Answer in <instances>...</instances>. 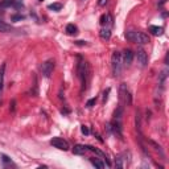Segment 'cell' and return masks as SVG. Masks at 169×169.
Here are the masks:
<instances>
[{
	"instance_id": "18",
	"label": "cell",
	"mask_w": 169,
	"mask_h": 169,
	"mask_svg": "<svg viewBox=\"0 0 169 169\" xmlns=\"http://www.w3.org/2000/svg\"><path fill=\"white\" fill-rule=\"evenodd\" d=\"M122 115H123V107L120 106L114 112V119H115V120H122Z\"/></svg>"
},
{
	"instance_id": "9",
	"label": "cell",
	"mask_w": 169,
	"mask_h": 169,
	"mask_svg": "<svg viewBox=\"0 0 169 169\" xmlns=\"http://www.w3.org/2000/svg\"><path fill=\"white\" fill-rule=\"evenodd\" d=\"M86 147V150L87 151H91V152H94L95 155H98V156H101L103 160H106V164H107V167H111V162L108 161V158H107V156H106V153L104 152H102L101 150H98V148H95V147H91V145H84Z\"/></svg>"
},
{
	"instance_id": "11",
	"label": "cell",
	"mask_w": 169,
	"mask_h": 169,
	"mask_svg": "<svg viewBox=\"0 0 169 169\" xmlns=\"http://www.w3.org/2000/svg\"><path fill=\"white\" fill-rule=\"evenodd\" d=\"M99 36H101L102 40H110L111 37V31H110V28H102L101 31H99Z\"/></svg>"
},
{
	"instance_id": "28",
	"label": "cell",
	"mask_w": 169,
	"mask_h": 169,
	"mask_svg": "<svg viewBox=\"0 0 169 169\" xmlns=\"http://www.w3.org/2000/svg\"><path fill=\"white\" fill-rule=\"evenodd\" d=\"M108 94H110V89H107V90L103 93V103H106V102H107V99H108Z\"/></svg>"
},
{
	"instance_id": "4",
	"label": "cell",
	"mask_w": 169,
	"mask_h": 169,
	"mask_svg": "<svg viewBox=\"0 0 169 169\" xmlns=\"http://www.w3.org/2000/svg\"><path fill=\"white\" fill-rule=\"evenodd\" d=\"M119 98H120V101L127 104V106H131L132 103V97H131V93L128 90L127 84L126 83H122L120 87H119Z\"/></svg>"
},
{
	"instance_id": "6",
	"label": "cell",
	"mask_w": 169,
	"mask_h": 169,
	"mask_svg": "<svg viewBox=\"0 0 169 169\" xmlns=\"http://www.w3.org/2000/svg\"><path fill=\"white\" fill-rule=\"evenodd\" d=\"M50 144L54 147V148H58L61 151H69V143L62 137H53L50 140Z\"/></svg>"
},
{
	"instance_id": "15",
	"label": "cell",
	"mask_w": 169,
	"mask_h": 169,
	"mask_svg": "<svg viewBox=\"0 0 169 169\" xmlns=\"http://www.w3.org/2000/svg\"><path fill=\"white\" fill-rule=\"evenodd\" d=\"M12 31V27L9 25V24L7 23H4L0 20V32H3V33H7V32H11Z\"/></svg>"
},
{
	"instance_id": "26",
	"label": "cell",
	"mask_w": 169,
	"mask_h": 169,
	"mask_svg": "<svg viewBox=\"0 0 169 169\" xmlns=\"http://www.w3.org/2000/svg\"><path fill=\"white\" fill-rule=\"evenodd\" d=\"M136 128L140 132V114L139 112H136Z\"/></svg>"
},
{
	"instance_id": "5",
	"label": "cell",
	"mask_w": 169,
	"mask_h": 169,
	"mask_svg": "<svg viewBox=\"0 0 169 169\" xmlns=\"http://www.w3.org/2000/svg\"><path fill=\"white\" fill-rule=\"evenodd\" d=\"M54 66H56V63H54V59H48V61L42 62V65L40 66L42 76L46 77V78H49V77L52 76L53 70H54Z\"/></svg>"
},
{
	"instance_id": "1",
	"label": "cell",
	"mask_w": 169,
	"mask_h": 169,
	"mask_svg": "<svg viewBox=\"0 0 169 169\" xmlns=\"http://www.w3.org/2000/svg\"><path fill=\"white\" fill-rule=\"evenodd\" d=\"M77 73H78V78L81 79V83H82V91L87 89V84L89 81H90V77H91V72H90V65H89L87 61L84 59H81L78 62V67H77Z\"/></svg>"
},
{
	"instance_id": "16",
	"label": "cell",
	"mask_w": 169,
	"mask_h": 169,
	"mask_svg": "<svg viewBox=\"0 0 169 169\" xmlns=\"http://www.w3.org/2000/svg\"><path fill=\"white\" fill-rule=\"evenodd\" d=\"M101 24H102V25H106V24H110V25H112V17H111V15H103V16L101 17Z\"/></svg>"
},
{
	"instance_id": "30",
	"label": "cell",
	"mask_w": 169,
	"mask_h": 169,
	"mask_svg": "<svg viewBox=\"0 0 169 169\" xmlns=\"http://www.w3.org/2000/svg\"><path fill=\"white\" fill-rule=\"evenodd\" d=\"M76 45H79V46H83V45H87V42L86 41H81V40H78V41L74 42Z\"/></svg>"
},
{
	"instance_id": "3",
	"label": "cell",
	"mask_w": 169,
	"mask_h": 169,
	"mask_svg": "<svg viewBox=\"0 0 169 169\" xmlns=\"http://www.w3.org/2000/svg\"><path fill=\"white\" fill-rule=\"evenodd\" d=\"M122 67H123V61H122V53L119 52H114L111 56V69H112V74L114 77H119L122 73Z\"/></svg>"
},
{
	"instance_id": "7",
	"label": "cell",
	"mask_w": 169,
	"mask_h": 169,
	"mask_svg": "<svg viewBox=\"0 0 169 169\" xmlns=\"http://www.w3.org/2000/svg\"><path fill=\"white\" fill-rule=\"evenodd\" d=\"M136 58H137L139 65H140L141 67H145V66H147V63H148V54L145 53V50H144L143 48H139V49H137Z\"/></svg>"
},
{
	"instance_id": "22",
	"label": "cell",
	"mask_w": 169,
	"mask_h": 169,
	"mask_svg": "<svg viewBox=\"0 0 169 169\" xmlns=\"http://www.w3.org/2000/svg\"><path fill=\"white\" fill-rule=\"evenodd\" d=\"M167 76H168V69H165V70H162V72H161L160 77H158V83L162 84V83H164V81H165Z\"/></svg>"
},
{
	"instance_id": "25",
	"label": "cell",
	"mask_w": 169,
	"mask_h": 169,
	"mask_svg": "<svg viewBox=\"0 0 169 169\" xmlns=\"http://www.w3.org/2000/svg\"><path fill=\"white\" fill-rule=\"evenodd\" d=\"M95 103H97V98H91L90 101H87V103H86V107H93Z\"/></svg>"
},
{
	"instance_id": "32",
	"label": "cell",
	"mask_w": 169,
	"mask_h": 169,
	"mask_svg": "<svg viewBox=\"0 0 169 169\" xmlns=\"http://www.w3.org/2000/svg\"><path fill=\"white\" fill-rule=\"evenodd\" d=\"M13 4H15V6H16L17 8H19V7H23V0H15Z\"/></svg>"
},
{
	"instance_id": "29",
	"label": "cell",
	"mask_w": 169,
	"mask_h": 169,
	"mask_svg": "<svg viewBox=\"0 0 169 169\" xmlns=\"http://www.w3.org/2000/svg\"><path fill=\"white\" fill-rule=\"evenodd\" d=\"M107 2H108V0H98V6L99 7H104L107 4Z\"/></svg>"
},
{
	"instance_id": "2",
	"label": "cell",
	"mask_w": 169,
	"mask_h": 169,
	"mask_svg": "<svg viewBox=\"0 0 169 169\" xmlns=\"http://www.w3.org/2000/svg\"><path fill=\"white\" fill-rule=\"evenodd\" d=\"M126 38L130 40L132 42H137L140 45H144V44L150 42V37L148 34L143 33V32H137V31H127L126 32Z\"/></svg>"
},
{
	"instance_id": "13",
	"label": "cell",
	"mask_w": 169,
	"mask_h": 169,
	"mask_svg": "<svg viewBox=\"0 0 169 169\" xmlns=\"http://www.w3.org/2000/svg\"><path fill=\"white\" fill-rule=\"evenodd\" d=\"M150 32L153 34V36H161L162 32H164V28H162V27L151 25V27H150Z\"/></svg>"
},
{
	"instance_id": "35",
	"label": "cell",
	"mask_w": 169,
	"mask_h": 169,
	"mask_svg": "<svg viewBox=\"0 0 169 169\" xmlns=\"http://www.w3.org/2000/svg\"><path fill=\"white\" fill-rule=\"evenodd\" d=\"M81 2H83V0H81Z\"/></svg>"
},
{
	"instance_id": "10",
	"label": "cell",
	"mask_w": 169,
	"mask_h": 169,
	"mask_svg": "<svg viewBox=\"0 0 169 169\" xmlns=\"http://www.w3.org/2000/svg\"><path fill=\"white\" fill-rule=\"evenodd\" d=\"M6 62L2 63L0 66V95H2V91H3V84H4V74H6Z\"/></svg>"
},
{
	"instance_id": "21",
	"label": "cell",
	"mask_w": 169,
	"mask_h": 169,
	"mask_svg": "<svg viewBox=\"0 0 169 169\" xmlns=\"http://www.w3.org/2000/svg\"><path fill=\"white\" fill-rule=\"evenodd\" d=\"M49 9L58 12V11H61V9H62V4H61V3H53V4H50V6H49Z\"/></svg>"
},
{
	"instance_id": "14",
	"label": "cell",
	"mask_w": 169,
	"mask_h": 169,
	"mask_svg": "<svg viewBox=\"0 0 169 169\" xmlns=\"http://www.w3.org/2000/svg\"><path fill=\"white\" fill-rule=\"evenodd\" d=\"M66 33L73 36V34H77L78 33V28L74 25V24H67L66 25Z\"/></svg>"
},
{
	"instance_id": "12",
	"label": "cell",
	"mask_w": 169,
	"mask_h": 169,
	"mask_svg": "<svg viewBox=\"0 0 169 169\" xmlns=\"http://www.w3.org/2000/svg\"><path fill=\"white\" fill-rule=\"evenodd\" d=\"M86 147L84 145H81V144H77V145L73 147V153L74 155H84L86 153Z\"/></svg>"
},
{
	"instance_id": "33",
	"label": "cell",
	"mask_w": 169,
	"mask_h": 169,
	"mask_svg": "<svg viewBox=\"0 0 169 169\" xmlns=\"http://www.w3.org/2000/svg\"><path fill=\"white\" fill-rule=\"evenodd\" d=\"M15 104H16V102L12 101V107H11V111H15Z\"/></svg>"
},
{
	"instance_id": "27",
	"label": "cell",
	"mask_w": 169,
	"mask_h": 169,
	"mask_svg": "<svg viewBox=\"0 0 169 169\" xmlns=\"http://www.w3.org/2000/svg\"><path fill=\"white\" fill-rule=\"evenodd\" d=\"M2 158H3V162L4 164H12V160L7 155H2Z\"/></svg>"
},
{
	"instance_id": "24",
	"label": "cell",
	"mask_w": 169,
	"mask_h": 169,
	"mask_svg": "<svg viewBox=\"0 0 169 169\" xmlns=\"http://www.w3.org/2000/svg\"><path fill=\"white\" fill-rule=\"evenodd\" d=\"M23 19H24L23 15H13V16L11 17L12 21H20V20H23Z\"/></svg>"
},
{
	"instance_id": "20",
	"label": "cell",
	"mask_w": 169,
	"mask_h": 169,
	"mask_svg": "<svg viewBox=\"0 0 169 169\" xmlns=\"http://www.w3.org/2000/svg\"><path fill=\"white\" fill-rule=\"evenodd\" d=\"M13 3H15V0H2V2H0V7L8 8V7L13 6Z\"/></svg>"
},
{
	"instance_id": "19",
	"label": "cell",
	"mask_w": 169,
	"mask_h": 169,
	"mask_svg": "<svg viewBox=\"0 0 169 169\" xmlns=\"http://www.w3.org/2000/svg\"><path fill=\"white\" fill-rule=\"evenodd\" d=\"M123 155H118L116 157H115V165H116V168H124V162H123Z\"/></svg>"
},
{
	"instance_id": "34",
	"label": "cell",
	"mask_w": 169,
	"mask_h": 169,
	"mask_svg": "<svg viewBox=\"0 0 169 169\" xmlns=\"http://www.w3.org/2000/svg\"><path fill=\"white\" fill-rule=\"evenodd\" d=\"M165 2H167V0H160V3H158V4H160V6H162V4L165 3Z\"/></svg>"
},
{
	"instance_id": "23",
	"label": "cell",
	"mask_w": 169,
	"mask_h": 169,
	"mask_svg": "<svg viewBox=\"0 0 169 169\" xmlns=\"http://www.w3.org/2000/svg\"><path fill=\"white\" fill-rule=\"evenodd\" d=\"M147 143H148V144H151V145H152L153 148H155V150H156V151H160V152H161V147H160V145H158V144H157V143H155V141H153V140H150V139H148V140H147Z\"/></svg>"
},
{
	"instance_id": "17",
	"label": "cell",
	"mask_w": 169,
	"mask_h": 169,
	"mask_svg": "<svg viewBox=\"0 0 169 169\" xmlns=\"http://www.w3.org/2000/svg\"><path fill=\"white\" fill-rule=\"evenodd\" d=\"M90 161H91V164L94 167H97V168H99V169H103L104 168V164L99 160V158H95V157H91L90 158Z\"/></svg>"
},
{
	"instance_id": "8",
	"label": "cell",
	"mask_w": 169,
	"mask_h": 169,
	"mask_svg": "<svg viewBox=\"0 0 169 169\" xmlns=\"http://www.w3.org/2000/svg\"><path fill=\"white\" fill-rule=\"evenodd\" d=\"M132 59H133V53L130 49H126L123 53H122V61H123V65L124 66H130L132 63Z\"/></svg>"
},
{
	"instance_id": "31",
	"label": "cell",
	"mask_w": 169,
	"mask_h": 169,
	"mask_svg": "<svg viewBox=\"0 0 169 169\" xmlns=\"http://www.w3.org/2000/svg\"><path fill=\"white\" fill-rule=\"evenodd\" d=\"M81 131H82V133H84V135H89V128L86 126H82L81 127Z\"/></svg>"
}]
</instances>
